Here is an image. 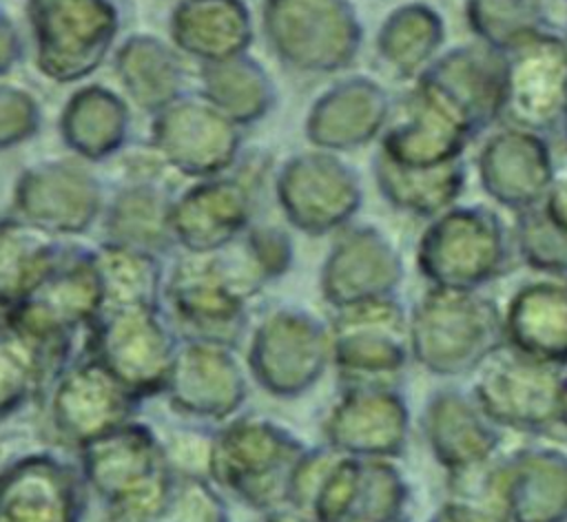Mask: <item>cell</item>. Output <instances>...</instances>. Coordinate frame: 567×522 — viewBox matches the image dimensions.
<instances>
[{"label": "cell", "mask_w": 567, "mask_h": 522, "mask_svg": "<svg viewBox=\"0 0 567 522\" xmlns=\"http://www.w3.org/2000/svg\"><path fill=\"white\" fill-rule=\"evenodd\" d=\"M270 522H303V520H299L297 515H288V513H284V515H277V518H272Z\"/></svg>", "instance_id": "obj_28"}, {"label": "cell", "mask_w": 567, "mask_h": 522, "mask_svg": "<svg viewBox=\"0 0 567 522\" xmlns=\"http://www.w3.org/2000/svg\"><path fill=\"white\" fill-rule=\"evenodd\" d=\"M507 332L527 358L567 361V276L523 288L509 305Z\"/></svg>", "instance_id": "obj_13"}, {"label": "cell", "mask_w": 567, "mask_h": 522, "mask_svg": "<svg viewBox=\"0 0 567 522\" xmlns=\"http://www.w3.org/2000/svg\"><path fill=\"white\" fill-rule=\"evenodd\" d=\"M443 22L427 7H408L394 15L385 31V51L403 71L419 69L441 44Z\"/></svg>", "instance_id": "obj_22"}, {"label": "cell", "mask_w": 567, "mask_h": 522, "mask_svg": "<svg viewBox=\"0 0 567 522\" xmlns=\"http://www.w3.org/2000/svg\"><path fill=\"white\" fill-rule=\"evenodd\" d=\"M501 261V223L483 208L450 210L421 239V270L439 288L470 290L487 281Z\"/></svg>", "instance_id": "obj_2"}, {"label": "cell", "mask_w": 567, "mask_h": 522, "mask_svg": "<svg viewBox=\"0 0 567 522\" xmlns=\"http://www.w3.org/2000/svg\"><path fill=\"white\" fill-rule=\"evenodd\" d=\"M140 522H221L219 504L199 482H182L175 493L148 518Z\"/></svg>", "instance_id": "obj_24"}, {"label": "cell", "mask_w": 567, "mask_h": 522, "mask_svg": "<svg viewBox=\"0 0 567 522\" xmlns=\"http://www.w3.org/2000/svg\"><path fill=\"white\" fill-rule=\"evenodd\" d=\"M401 502V482L379 462L339 460L315 493L319 522H392Z\"/></svg>", "instance_id": "obj_7"}, {"label": "cell", "mask_w": 567, "mask_h": 522, "mask_svg": "<svg viewBox=\"0 0 567 522\" xmlns=\"http://www.w3.org/2000/svg\"><path fill=\"white\" fill-rule=\"evenodd\" d=\"M128 392H153L166 385L171 358L159 334L146 327L124 330L104 345L102 363Z\"/></svg>", "instance_id": "obj_18"}, {"label": "cell", "mask_w": 567, "mask_h": 522, "mask_svg": "<svg viewBox=\"0 0 567 522\" xmlns=\"http://www.w3.org/2000/svg\"><path fill=\"white\" fill-rule=\"evenodd\" d=\"M430 436L439 458L458 469L483 462L494 447V436L487 427L454 396H441V400L432 405Z\"/></svg>", "instance_id": "obj_19"}, {"label": "cell", "mask_w": 567, "mask_h": 522, "mask_svg": "<svg viewBox=\"0 0 567 522\" xmlns=\"http://www.w3.org/2000/svg\"><path fill=\"white\" fill-rule=\"evenodd\" d=\"M173 398L190 411L224 416L241 400V374L224 356L213 352H190L171 367L168 380Z\"/></svg>", "instance_id": "obj_16"}, {"label": "cell", "mask_w": 567, "mask_h": 522, "mask_svg": "<svg viewBox=\"0 0 567 522\" xmlns=\"http://www.w3.org/2000/svg\"><path fill=\"white\" fill-rule=\"evenodd\" d=\"M505 60L503 113L525 128H543L567 113V46L540 31Z\"/></svg>", "instance_id": "obj_4"}, {"label": "cell", "mask_w": 567, "mask_h": 522, "mask_svg": "<svg viewBox=\"0 0 567 522\" xmlns=\"http://www.w3.org/2000/svg\"><path fill=\"white\" fill-rule=\"evenodd\" d=\"M474 130L503 113L505 58L492 46H465L441 58L421 77Z\"/></svg>", "instance_id": "obj_5"}, {"label": "cell", "mask_w": 567, "mask_h": 522, "mask_svg": "<svg viewBox=\"0 0 567 522\" xmlns=\"http://www.w3.org/2000/svg\"><path fill=\"white\" fill-rule=\"evenodd\" d=\"M556 374L538 363L498 358L481 378L476 394L483 409L507 425L538 427L558 414Z\"/></svg>", "instance_id": "obj_9"}, {"label": "cell", "mask_w": 567, "mask_h": 522, "mask_svg": "<svg viewBox=\"0 0 567 522\" xmlns=\"http://www.w3.org/2000/svg\"><path fill=\"white\" fill-rule=\"evenodd\" d=\"M405 414L401 403L377 389L352 392L332 414L330 440L352 453H390L403 440Z\"/></svg>", "instance_id": "obj_14"}, {"label": "cell", "mask_w": 567, "mask_h": 522, "mask_svg": "<svg viewBox=\"0 0 567 522\" xmlns=\"http://www.w3.org/2000/svg\"><path fill=\"white\" fill-rule=\"evenodd\" d=\"M520 246L529 263L551 270L567 272V234L558 230L545 210H529L520 219Z\"/></svg>", "instance_id": "obj_23"}, {"label": "cell", "mask_w": 567, "mask_h": 522, "mask_svg": "<svg viewBox=\"0 0 567 522\" xmlns=\"http://www.w3.org/2000/svg\"><path fill=\"white\" fill-rule=\"evenodd\" d=\"M0 522H78L71 473L49 458L11 467L0 476Z\"/></svg>", "instance_id": "obj_12"}, {"label": "cell", "mask_w": 567, "mask_h": 522, "mask_svg": "<svg viewBox=\"0 0 567 522\" xmlns=\"http://www.w3.org/2000/svg\"><path fill=\"white\" fill-rule=\"evenodd\" d=\"M131 394L104 365L75 367L58 387L55 420L69 438L95 440L124 425Z\"/></svg>", "instance_id": "obj_8"}, {"label": "cell", "mask_w": 567, "mask_h": 522, "mask_svg": "<svg viewBox=\"0 0 567 522\" xmlns=\"http://www.w3.org/2000/svg\"><path fill=\"white\" fill-rule=\"evenodd\" d=\"M84 453L89 480L113 507L146 495L168 480L157 447L144 429L120 427L84 442Z\"/></svg>", "instance_id": "obj_6"}, {"label": "cell", "mask_w": 567, "mask_h": 522, "mask_svg": "<svg viewBox=\"0 0 567 522\" xmlns=\"http://www.w3.org/2000/svg\"><path fill=\"white\" fill-rule=\"evenodd\" d=\"M299 447L266 422H239L224 431L213 451L217 476L255 504L279 500L290 491Z\"/></svg>", "instance_id": "obj_3"}, {"label": "cell", "mask_w": 567, "mask_h": 522, "mask_svg": "<svg viewBox=\"0 0 567 522\" xmlns=\"http://www.w3.org/2000/svg\"><path fill=\"white\" fill-rule=\"evenodd\" d=\"M385 188L392 199L419 215H432L447 208L463 186V164L458 159L432 166L410 168L388 159L383 166Z\"/></svg>", "instance_id": "obj_20"}, {"label": "cell", "mask_w": 567, "mask_h": 522, "mask_svg": "<svg viewBox=\"0 0 567 522\" xmlns=\"http://www.w3.org/2000/svg\"><path fill=\"white\" fill-rule=\"evenodd\" d=\"M414 352L439 372H461L487 356L498 338L489 303L467 290H432L414 316Z\"/></svg>", "instance_id": "obj_1"}, {"label": "cell", "mask_w": 567, "mask_h": 522, "mask_svg": "<svg viewBox=\"0 0 567 522\" xmlns=\"http://www.w3.org/2000/svg\"><path fill=\"white\" fill-rule=\"evenodd\" d=\"M558 414L567 422V380L558 389Z\"/></svg>", "instance_id": "obj_27"}, {"label": "cell", "mask_w": 567, "mask_h": 522, "mask_svg": "<svg viewBox=\"0 0 567 522\" xmlns=\"http://www.w3.org/2000/svg\"><path fill=\"white\" fill-rule=\"evenodd\" d=\"M412 117L388 139V159L410 168H432L458 159L472 128L427 84L419 82Z\"/></svg>", "instance_id": "obj_10"}, {"label": "cell", "mask_w": 567, "mask_h": 522, "mask_svg": "<svg viewBox=\"0 0 567 522\" xmlns=\"http://www.w3.org/2000/svg\"><path fill=\"white\" fill-rule=\"evenodd\" d=\"M543 210L549 217V221L567 234V157L551 173Z\"/></svg>", "instance_id": "obj_26"}, {"label": "cell", "mask_w": 567, "mask_h": 522, "mask_svg": "<svg viewBox=\"0 0 567 522\" xmlns=\"http://www.w3.org/2000/svg\"><path fill=\"white\" fill-rule=\"evenodd\" d=\"M551 159L545 144L527 130H503L481 153L483 186L503 203L529 208L551 181Z\"/></svg>", "instance_id": "obj_11"}, {"label": "cell", "mask_w": 567, "mask_h": 522, "mask_svg": "<svg viewBox=\"0 0 567 522\" xmlns=\"http://www.w3.org/2000/svg\"><path fill=\"white\" fill-rule=\"evenodd\" d=\"M341 369L352 374H390L403 365V319L392 303L357 316L337 345Z\"/></svg>", "instance_id": "obj_15"}, {"label": "cell", "mask_w": 567, "mask_h": 522, "mask_svg": "<svg viewBox=\"0 0 567 522\" xmlns=\"http://www.w3.org/2000/svg\"><path fill=\"white\" fill-rule=\"evenodd\" d=\"M536 453L505 471L507 504L516 522H558L567 513V462Z\"/></svg>", "instance_id": "obj_17"}, {"label": "cell", "mask_w": 567, "mask_h": 522, "mask_svg": "<svg viewBox=\"0 0 567 522\" xmlns=\"http://www.w3.org/2000/svg\"><path fill=\"white\" fill-rule=\"evenodd\" d=\"M470 24L496 51H512L540 33V11L534 0H472Z\"/></svg>", "instance_id": "obj_21"}, {"label": "cell", "mask_w": 567, "mask_h": 522, "mask_svg": "<svg viewBox=\"0 0 567 522\" xmlns=\"http://www.w3.org/2000/svg\"><path fill=\"white\" fill-rule=\"evenodd\" d=\"M40 367L29 352L0 341V411L16 407L33 387Z\"/></svg>", "instance_id": "obj_25"}]
</instances>
